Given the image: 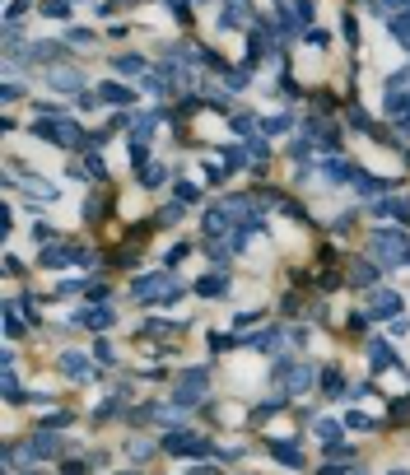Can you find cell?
Segmentation results:
<instances>
[{"instance_id":"obj_1","label":"cell","mask_w":410,"mask_h":475,"mask_svg":"<svg viewBox=\"0 0 410 475\" xmlns=\"http://www.w3.org/2000/svg\"><path fill=\"white\" fill-rule=\"evenodd\" d=\"M28 131L47 144H61V149H89V135L79 131V122H66V117H38Z\"/></svg>"},{"instance_id":"obj_2","label":"cell","mask_w":410,"mask_h":475,"mask_svg":"<svg viewBox=\"0 0 410 475\" xmlns=\"http://www.w3.org/2000/svg\"><path fill=\"white\" fill-rule=\"evenodd\" d=\"M131 294H135L140 303H178V299H182L178 280L168 275V270H154V275H135V280H131Z\"/></svg>"},{"instance_id":"obj_3","label":"cell","mask_w":410,"mask_h":475,"mask_svg":"<svg viewBox=\"0 0 410 475\" xmlns=\"http://www.w3.org/2000/svg\"><path fill=\"white\" fill-rule=\"evenodd\" d=\"M368 252L377 256V261H401L406 265V252H410V233L406 229H373L368 233Z\"/></svg>"},{"instance_id":"obj_4","label":"cell","mask_w":410,"mask_h":475,"mask_svg":"<svg viewBox=\"0 0 410 475\" xmlns=\"http://www.w3.org/2000/svg\"><path fill=\"white\" fill-rule=\"evenodd\" d=\"M275 377L285 382L289 396H303V391H312V377H317V373H312L308 364H289V359H280V364H275Z\"/></svg>"},{"instance_id":"obj_5","label":"cell","mask_w":410,"mask_h":475,"mask_svg":"<svg viewBox=\"0 0 410 475\" xmlns=\"http://www.w3.org/2000/svg\"><path fill=\"white\" fill-rule=\"evenodd\" d=\"M164 447H168L173 457H210V452H215L205 438H196V433H187V429H182V433H168Z\"/></svg>"},{"instance_id":"obj_6","label":"cell","mask_w":410,"mask_h":475,"mask_svg":"<svg viewBox=\"0 0 410 475\" xmlns=\"http://www.w3.org/2000/svg\"><path fill=\"white\" fill-rule=\"evenodd\" d=\"M401 312V294H392V289H373L368 294V317L373 321H397Z\"/></svg>"},{"instance_id":"obj_7","label":"cell","mask_w":410,"mask_h":475,"mask_svg":"<svg viewBox=\"0 0 410 475\" xmlns=\"http://www.w3.org/2000/svg\"><path fill=\"white\" fill-rule=\"evenodd\" d=\"M23 447H28V457H33V462H52V457H61L66 452V442L56 438L52 429H42V433H33V438L23 442Z\"/></svg>"},{"instance_id":"obj_8","label":"cell","mask_w":410,"mask_h":475,"mask_svg":"<svg viewBox=\"0 0 410 475\" xmlns=\"http://www.w3.org/2000/svg\"><path fill=\"white\" fill-rule=\"evenodd\" d=\"M368 210H373L377 219H401L406 224L410 219V200L406 196H377V200H368Z\"/></svg>"},{"instance_id":"obj_9","label":"cell","mask_w":410,"mask_h":475,"mask_svg":"<svg viewBox=\"0 0 410 475\" xmlns=\"http://www.w3.org/2000/svg\"><path fill=\"white\" fill-rule=\"evenodd\" d=\"M317 173L326 177V182H355V173H359V168L350 164V159H341V154H336V159L326 154V159L317 164Z\"/></svg>"},{"instance_id":"obj_10","label":"cell","mask_w":410,"mask_h":475,"mask_svg":"<svg viewBox=\"0 0 410 475\" xmlns=\"http://www.w3.org/2000/svg\"><path fill=\"white\" fill-rule=\"evenodd\" d=\"M47 84H52L56 93H66V98H70V93H75V98L84 93V75H79V70H52Z\"/></svg>"},{"instance_id":"obj_11","label":"cell","mask_w":410,"mask_h":475,"mask_svg":"<svg viewBox=\"0 0 410 475\" xmlns=\"http://www.w3.org/2000/svg\"><path fill=\"white\" fill-rule=\"evenodd\" d=\"M98 103H117V108H126V103H135V88H126L122 79H103L98 84Z\"/></svg>"},{"instance_id":"obj_12","label":"cell","mask_w":410,"mask_h":475,"mask_svg":"<svg viewBox=\"0 0 410 475\" xmlns=\"http://www.w3.org/2000/svg\"><path fill=\"white\" fill-rule=\"evenodd\" d=\"M112 321H117V312H112V308H103V303H98V308L75 312V326H93V331H108Z\"/></svg>"},{"instance_id":"obj_13","label":"cell","mask_w":410,"mask_h":475,"mask_svg":"<svg viewBox=\"0 0 410 475\" xmlns=\"http://www.w3.org/2000/svg\"><path fill=\"white\" fill-rule=\"evenodd\" d=\"M387 368H397V354L387 340H373L368 345V373H387Z\"/></svg>"},{"instance_id":"obj_14","label":"cell","mask_w":410,"mask_h":475,"mask_svg":"<svg viewBox=\"0 0 410 475\" xmlns=\"http://www.w3.org/2000/svg\"><path fill=\"white\" fill-rule=\"evenodd\" d=\"M196 294L200 299H224V294H229V275H224V270H210L205 280H196Z\"/></svg>"},{"instance_id":"obj_15","label":"cell","mask_w":410,"mask_h":475,"mask_svg":"<svg viewBox=\"0 0 410 475\" xmlns=\"http://www.w3.org/2000/svg\"><path fill=\"white\" fill-rule=\"evenodd\" d=\"M266 452L275 457L280 466H289V471H299V466H303V452H299V442H271Z\"/></svg>"},{"instance_id":"obj_16","label":"cell","mask_w":410,"mask_h":475,"mask_svg":"<svg viewBox=\"0 0 410 475\" xmlns=\"http://www.w3.org/2000/svg\"><path fill=\"white\" fill-rule=\"evenodd\" d=\"M66 52H70V42H33V47H28L33 61H61Z\"/></svg>"},{"instance_id":"obj_17","label":"cell","mask_w":410,"mask_h":475,"mask_svg":"<svg viewBox=\"0 0 410 475\" xmlns=\"http://www.w3.org/2000/svg\"><path fill=\"white\" fill-rule=\"evenodd\" d=\"M61 373H70V377H89V359L79 350H66L61 354Z\"/></svg>"},{"instance_id":"obj_18","label":"cell","mask_w":410,"mask_h":475,"mask_svg":"<svg viewBox=\"0 0 410 475\" xmlns=\"http://www.w3.org/2000/svg\"><path fill=\"white\" fill-rule=\"evenodd\" d=\"M312 433H317V438L326 442V447H331V442H341L345 424H341V420H331V415H326V420H317V424H312Z\"/></svg>"},{"instance_id":"obj_19","label":"cell","mask_w":410,"mask_h":475,"mask_svg":"<svg viewBox=\"0 0 410 475\" xmlns=\"http://www.w3.org/2000/svg\"><path fill=\"white\" fill-rule=\"evenodd\" d=\"M112 70H117V75H144V56H131V52L112 56Z\"/></svg>"},{"instance_id":"obj_20","label":"cell","mask_w":410,"mask_h":475,"mask_svg":"<svg viewBox=\"0 0 410 475\" xmlns=\"http://www.w3.org/2000/svg\"><path fill=\"white\" fill-rule=\"evenodd\" d=\"M350 285H368V289H373L377 285V265L373 261H355V265H350Z\"/></svg>"},{"instance_id":"obj_21","label":"cell","mask_w":410,"mask_h":475,"mask_svg":"<svg viewBox=\"0 0 410 475\" xmlns=\"http://www.w3.org/2000/svg\"><path fill=\"white\" fill-rule=\"evenodd\" d=\"M321 391H326L331 401L345 396V377H341V368H326V373H321Z\"/></svg>"},{"instance_id":"obj_22","label":"cell","mask_w":410,"mask_h":475,"mask_svg":"<svg viewBox=\"0 0 410 475\" xmlns=\"http://www.w3.org/2000/svg\"><path fill=\"white\" fill-rule=\"evenodd\" d=\"M135 177H140V187H164L168 168H164V164H144V168H140V173H135Z\"/></svg>"},{"instance_id":"obj_23","label":"cell","mask_w":410,"mask_h":475,"mask_svg":"<svg viewBox=\"0 0 410 475\" xmlns=\"http://www.w3.org/2000/svg\"><path fill=\"white\" fill-rule=\"evenodd\" d=\"M280 340H285V331H261V336H252L247 345H252V350H261V354H275Z\"/></svg>"},{"instance_id":"obj_24","label":"cell","mask_w":410,"mask_h":475,"mask_svg":"<svg viewBox=\"0 0 410 475\" xmlns=\"http://www.w3.org/2000/svg\"><path fill=\"white\" fill-rule=\"evenodd\" d=\"M289 126H294V117H289V112H275V117H266V122H261V131H266V135H285Z\"/></svg>"},{"instance_id":"obj_25","label":"cell","mask_w":410,"mask_h":475,"mask_svg":"<svg viewBox=\"0 0 410 475\" xmlns=\"http://www.w3.org/2000/svg\"><path fill=\"white\" fill-rule=\"evenodd\" d=\"M42 19H70V0H42Z\"/></svg>"},{"instance_id":"obj_26","label":"cell","mask_w":410,"mask_h":475,"mask_svg":"<svg viewBox=\"0 0 410 475\" xmlns=\"http://www.w3.org/2000/svg\"><path fill=\"white\" fill-rule=\"evenodd\" d=\"M140 331H144V336H173V331H182V326H178V321H164V317H149Z\"/></svg>"},{"instance_id":"obj_27","label":"cell","mask_w":410,"mask_h":475,"mask_svg":"<svg viewBox=\"0 0 410 475\" xmlns=\"http://www.w3.org/2000/svg\"><path fill=\"white\" fill-rule=\"evenodd\" d=\"M28 196H42V200H56V187L42 182V177H28Z\"/></svg>"},{"instance_id":"obj_28","label":"cell","mask_w":410,"mask_h":475,"mask_svg":"<svg viewBox=\"0 0 410 475\" xmlns=\"http://www.w3.org/2000/svg\"><path fill=\"white\" fill-rule=\"evenodd\" d=\"M345 424H350V429H359V433L377 429V420H373V415H359V410H355V415H345Z\"/></svg>"},{"instance_id":"obj_29","label":"cell","mask_w":410,"mask_h":475,"mask_svg":"<svg viewBox=\"0 0 410 475\" xmlns=\"http://www.w3.org/2000/svg\"><path fill=\"white\" fill-rule=\"evenodd\" d=\"M66 42H75V47H93L98 38H93L89 28H66Z\"/></svg>"},{"instance_id":"obj_30","label":"cell","mask_w":410,"mask_h":475,"mask_svg":"<svg viewBox=\"0 0 410 475\" xmlns=\"http://www.w3.org/2000/svg\"><path fill=\"white\" fill-rule=\"evenodd\" d=\"M355 187L364 191V196H373V191H382V182H377L373 173H355Z\"/></svg>"},{"instance_id":"obj_31","label":"cell","mask_w":410,"mask_h":475,"mask_svg":"<svg viewBox=\"0 0 410 475\" xmlns=\"http://www.w3.org/2000/svg\"><path fill=\"white\" fill-rule=\"evenodd\" d=\"M196 196H200V187H196V182H178V200H182V205H191Z\"/></svg>"},{"instance_id":"obj_32","label":"cell","mask_w":410,"mask_h":475,"mask_svg":"<svg viewBox=\"0 0 410 475\" xmlns=\"http://www.w3.org/2000/svg\"><path fill=\"white\" fill-rule=\"evenodd\" d=\"M84 164H89V168H84L89 177H108V164H103V154H89Z\"/></svg>"},{"instance_id":"obj_33","label":"cell","mask_w":410,"mask_h":475,"mask_svg":"<svg viewBox=\"0 0 410 475\" xmlns=\"http://www.w3.org/2000/svg\"><path fill=\"white\" fill-rule=\"evenodd\" d=\"M93 359H98V364H117V354H112V345H108V340L93 345Z\"/></svg>"},{"instance_id":"obj_34","label":"cell","mask_w":410,"mask_h":475,"mask_svg":"<svg viewBox=\"0 0 410 475\" xmlns=\"http://www.w3.org/2000/svg\"><path fill=\"white\" fill-rule=\"evenodd\" d=\"M350 126H355V131H373V122H368V112H350Z\"/></svg>"},{"instance_id":"obj_35","label":"cell","mask_w":410,"mask_h":475,"mask_svg":"<svg viewBox=\"0 0 410 475\" xmlns=\"http://www.w3.org/2000/svg\"><path fill=\"white\" fill-rule=\"evenodd\" d=\"M256 126H261V122H252V117H233V131H238V135H252Z\"/></svg>"},{"instance_id":"obj_36","label":"cell","mask_w":410,"mask_h":475,"mask_svg":"<svg viewBox=\"0 0 410 475\" xmlns=\"http://www.w3.org/2000/svg\"><path fill=\"white\" fill-rule=\"evenodd\" d=\"M79 289H89V285H84V280H61V285H56V294H79Z\"/></svg>"},{"instance_id":"obj_37","label":"cell","mask_w":410,"mask_h":475,"mask_svg":"<svg viewBox=\"0 0 410 475\" xmlns=\"http://www.w3.org/2000/svg\"><path fill=\"white\" fill-rule=\"evenodd\" d=\"M19 331H23V321L14 317V303H10V317H5V336H10V340H14V336H19Z\"/></svg>"},{"instance_id":"obj_38","label":"cell","mask_w":410,"mask_h":475,"mask_svg":"<svg viewBox=\"0 0 410 475\" xmlns=\"http://www.w3.org/2000/svg\"><path fill=\"white\" fill-rule=\"evenodd\" d=\"M56 233H52V224H33V243H52Z\"/></svg>"},{"instance_id":"obj_39","label":"cell","mask_w":410,"mask_h":475,"mask_svg":"<svg viewBox=\"0 0 410 475\" xmlns=\"http://www.w3.org/2000/svg\"><path fill=\"white\" fill-rule=\"evenodd\" d=\"M5 19H10V23L23 19V0H10V5H5Z\"/></svg>"},{"instance_id":"obj_40","label":"cell","mask_w":410,"mask_h":475,"mask_svg":"<svg viewBox=\"0 0 410 475\" xmlns=\"http://www.w3.org/2000/svg\"><path fill=\"white\" fill-rule=\"evenodd\" d=\"M126 452H131V457H135V462H140V457H149V452H154V447H149V442H140V438H135V442H131V447H126Z\"/></svg>"},{"instance_id":"obj_41","label":"cell","mask_w":410,"mask_h":475,"mask_svg":"<svg viewBox=\"0 0 410 475\" xmlns=\"http://www.w3.org/2000/svg\"><path fill=\"white\" fill-rule=\"evenodd\" d=\"M23 98V84H14V79H10V84H5V103H19Z\"/></svg>"},{"instance_id":"obj_42","label":"cell","mask_w":410,"mask_h":475,"mask_svg":"<svg viewBox=\"0 0 410 475\" xmlns=\"http://www.w3.org/2000/svg\"><path fill=\"white\" fill-rule=\"evenodd\" d=\"M247 79H252L247 70H233V75H229V88H247Z\"/></svg>"},{"instance_id":"obj_43","label":"cell","mask_w":410,"mask_h":475,"mask_svg":"<svg viewBox=\"0 0 410 475\" xmlns=\"http://www.w3.org/2000/svg\"><path fill=\"white\" fill-rule=\"evenodd\" d=\"M187 252H191V247H187V243H178V247H173V252H168V265H178V261H182V256H187Z\"/></svg>"},{"instance_id":"obj_44","label":"cell","mask_w":410,"mask_h":475,"mask_svg":"<svg viewBox=\"0 0 410 475\" xmlns=\"http://www.w3.org/2000/svg\"><path fill=\"white\" fill-rule=\"evenodd\" d=\"M308 42H312V47H326V42H331V33H321V28H312V33H308Z\"/></svg>"},{"instance_id":"obj_45","label":"cell","mask_w":410,"mask_h":475,"mask_svg":"<svg viewBox=\"0 0 410 475\" xmlns=\"http://www.w3.org/2000/svg\"><path fill=\"white\" fill-rule=\"evenodd\" d=\"M410 331V317H397V321H392V336H406Z\"/></svg>"},{"instance_id":"obj_46","label":"cell","mask_w":410,"mask_h":475,"mask_svg":"<svg viewBox=\"0 0 410 475\" xmlns=\"http://www.w3.org/2000/svg\"><path fill=\"white\" fill-rule=\"evenodd\" d=\"M317 475H345V462H336V466H331V462H326V466H321V471H317Z\"/></svg>"},{"instance_id":"obj_47","label":"cell","mask_w":410,"mask_h":475,"mask_svg":"<svg viewBox=\"0 0 410 475\" xmlns=\"http://www.w3.org/2000/svg\"><path fill=\"white\" fill-rule=\"evenodd\" d=\"M191 475H220V471H215V466H196V471H191Z\"/></svg>"},{"instance_id":"obj_48","label":"cell","mask_w":410,"mask_h":475,"mask_svg":"<svg viewBox=\"0 0 410 475\" xmlns=\"http://www.w3.org/2000/svg\"><path fill=\"white\" fill-rule=\"evenodd\" d=\"M382 5H397V10H406V5H410V0H382Z\"/></svg>"},{"instance_id":"obj_49","label":"cell","mask_w":410,"mask_h":475,"mask_svg":"<svg viewBox=\"0 0 410 475\" xmlns=\"http://www.w3.org/2000/svg\"><path fill=\"white\" fill-rule=\"evenodd\" d=\"M387 475H410V471H401V466H397V471H387Z\"/></svg>"},{"instance_id":"obj_50","label":"cell","mask_w":410,"mask_h":475,"mask_svg":"<svg viewBox=\"0 0 410 475\" xmlns=\"http://www.w3.org/2000/svg\"><path fill=\"white\" fill-rule=\"evenodd\" d=\"M350 475H364V471H350Z\"/></svg>"}]
</instances>
